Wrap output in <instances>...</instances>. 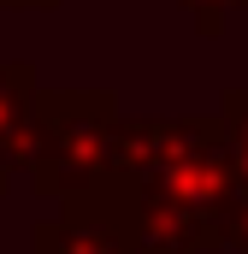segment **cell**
Wrapping results in <instances>:
<instances>
[{"label": "cell", "mask_w": 248, "mask_h": 254, "mask_svg": "<svg viewBox=\"0 0 248 254\" xmlns=\"http://www.w3.org/2000/svg\"><path fill=\"white\" fill-rule=\"evenodd\" d=\"M237 148L219 113L136 119L124 113L107 190L83 207L113 213L136 254H213L237 231Z\"/></svg>", "instance_id": "1"}, {"label": "cell", "mask_w": 248, "mask_h": 254, "mask_svg": "<svg viewBox=\"0 0 248 254\" xmlns=\"http://www.w3.org/2000/svg\"><path fill=\"white\" fill-rule=\"evenodd\" d=\"M119 95L113 89H42L36 95V154L30 184L54 207H83L107 190L119 154Z\"/></svg>", "instance_id": "2"}, {"label": "cell", "mask_w": 248, "mask_h": 254, "mask_svg": "<svg viewBox=\"0 0 248 254\" xmlns=\"http://www.w3.org/2000/svg\"><path fill=\"white\" fill-rule=\"evenodd\" d=\"M36 65L30 60H0V195L18 172H30L36 154Z\"/></svg>", "instance_id": "3"}, {"label": "cell", "mask_w": 248, "mask_h": 254, "mask_svg": "<svg viewBox=\"0 0 248 254\" xmlns=\"http://www.w3.org/2000/svg\"><path fill=\"white\" fill-rule=\"evenodd\" d=\"M30 254H136V243L101 207H54V219H36Z\"/></svg>", "instance_id": "4"}, {"label": "cell", "mask_w": 248, "mask_h": 254, "mask_svg": "<svg viewBox=\"0 0 248 254\" xmlns=\"http://www.w3.org/2000/svg\"><path fill=\"white\" fill-rule=\"evenodd\" d=\"M219 119H225V130H231L237 178H243V190H248V89H243V83H231V89L219 95Z\"/></svg>", "instance_id": "5"}, {"label": "cell", "mask_w": 248, "mask_h": 254, "mask_svg": "<svg viewBox=\"0 0 248 254\" xmlns=\"http://www.w3.org/2000/svg\"><path fill=\"white\" fill-rule=\"evenodd\" d=\"M178 6L195 18V30H201V36H219L231 12H248V0H178Z\"/></svg>", "instance_id": "6"}, {"label": "cell", "mask_w": 248, "mask_h": 254, "mask_svg": "<svg viewBox=\"0 0 248 254\" xmlns=\"http://www.w3.org/2000/svg\"><path fill=\"white\" fill-rule=\"evenodd\" d=\"M231 249H237V254H248V190L237 195V231H231Z\"/></svg>", "instance_id": "7"}, {"label": "cell", "mask_w": 248, "mask_h": 254, "mask_svg": "<svg viewBox=\"0 0 248 254\" xmlns=\"http://www.w3.org/2000/svg\"><path fill=\"white\" fill-rule=\"evenodd\" d=\"M60 0H0V12H54Z\"/></svg>", "instance_id": "8"}, {"label": "cell", "mask_w": 248, "mask_h": 254, "mask_svg": "<svg viewBox=\"0 0 248 254\" xmlns=\"http://www.w3.org/2000/svg\"><path fill=\"white\" fill-rule=\"evenodd\" d=\"M243 89H248V65H243Z\"/></svg>", "instance_id": "9"}]
</instances>
